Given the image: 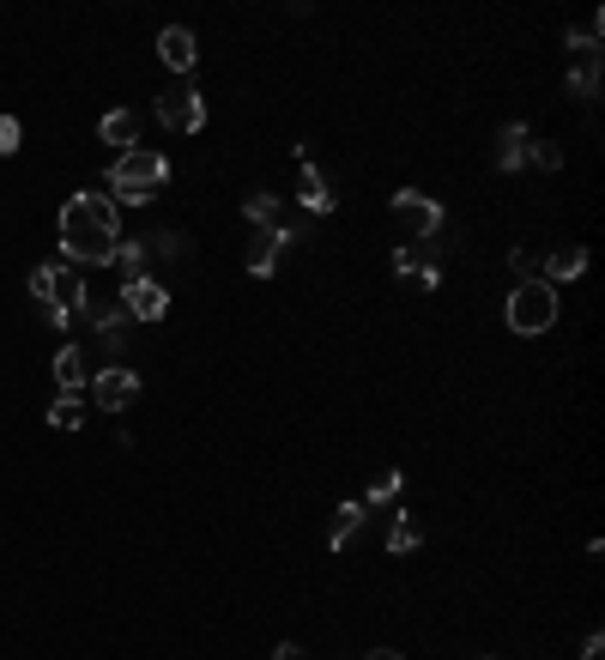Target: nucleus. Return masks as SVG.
Masks as SVG:
<instances>
[{"label":"nucleus","instance_id":"nucleus-1","mask_svg":"<svg viewBox=\"0 0 605 660\" xmlns=\"http://www.w3.org/2000/svg\"><path fill=\"white\" fill-rule=\"evenodd\" d=\"M61 249L73 267H109L121 249V225H116V200L109 195H73L61 206Z\"/></svg>","mask_w":605,"mask_h":660},{"label":"nucleus","instance_id":"nucleus-2","mask_svg":"<svg viewBox=\"0 0 605 660\" xmlns=\"http://www.w3.org/2000/svg\"><path fill=\"white\" fill-rule=\"evenodd\" d=\"M163 183H170V158L151 152V146H133V152H121L109 164V200H121V206H151Z\"/></svg>","mask_w":605,"mask_h":660},{"label":"nucleus","instance_id":"nucleus-3","mask_svg":"<svg viewBox=\"0 0 605 660\" xmlns=\"http://www.w3.org/2000/svg\"><path fill=\"white\" fill-rule=\"evenodd\" d=\"M508 327H515L520 339H539L545 327L557 322V292L545 279H515V292H508Z\"/></svg>","mask_w":605,"mask_h":660},{"label":"nucleus","instance_id":"nucleus-4","mask_svg":"<svg viewBox=\"0 0 605 660\" xmlns=\"http://www.w3.org/2000/svg\"><path fill=\"white\" fill-rule=\"evenodd\" d=\"M158 121L170 134H200L206 128V98L195 91V79H170L158 91Z\"/></svg>","mask_w":605,"mask_h":660},{"label":"nucleus","instance_id":"nucleus-5","mask_svg":"<svg viewBox=\"0 0 605 660\" xmlns=\"http://www.w3.org/2000/svg\"><path fill=\"white\" fill-rule=\"evenodd\" d=\"M91 401H98L103 412H128L133 401H140V370H128V364L91 370Z\"/></svg>","mask_w":605,"mask_h":660},{"label":"nucleus","instance_id":"nucleus-6","mask_svg":"<svg viewBox=\"0 0 605 660\" xmlns=\"http://www.w3.org/2000/svg\"><path fill=\"white\" fill-rule=\"evenodd\" d=\"M443 237H430V243H406V249H394V273L400 279H411V285H424V292H436L443 285Z\"/></svg>","mask_w":605,"mask_h":660},{"label":"nucleus","instance_id":"nucleus-7","mask_svg":"<svg viewBox=\"0 0 605 660\" xmlns=\"http://www.w3.org/2000/svg\"><path fill=\"white\" fill-rule=\"evenodd\" d=\"M394 218H400L418 243L443 237V206H436L430 195H418V188H400V195H394Z\"/></svg>","mask_w":605,"mask_h":660},{"label":"nucleus","instance_id":"nucleus-8","mask_svg":"<svg viewBox=\"0 0 605 660\" xmlns=\"http://www.w3.org/2000/svg\"><path fill=\"white\" fill-rule=\"evenodd\" d=\"M121 304H128L133 322H163V309H170V292H163V279L140 273V279H121Z\"/></svg>","mask_w":605,"mask_h":660},{"label":"nucleus","instance_id":"nucleus-9","mask_svg":"<svg viewBox=\"0 0 605 660\" xmlns=\"http://www.w3.org/2000/svg\"><path fill=\"white\" fill-rule=\"evenodd\" d=\"M158 61L170 67L176 79H188V73H195V61H200L195 31H188V24H163V31H158Z\"/></svg>","mask_w":605,"mask_h":660},{"label":"nucleus","instance_id":"nucleus-10","mask_svg":"<svg viewBox=\"0 0 605 660\" xmlns=\"http://www.w3.org/2000/svg\"><path fill=\"white\" fill-rule=\"evenodd\" d=\"M285 243H291V230H255L249 237V273L255 279H272V273H279V255H285Z\"/></svg>","mask_w":605,"mask_h":660},{"label":"nucleus","instance_id":"nucleus-11","mask_svg":"<svg viewBox=\"0 0 605 660\" xmlns=\"http://www.w3.org/2000/svg\"><path fill=\"white\" fill-rule=\"evenodd\" d=\"M539 273H545V285H552V292H557V285H575V279L587 273V249H582V243H569V249H552V255L539 260Z\"/></svg>","mask_w":605,"mask_h":660},{"label":"nucleus","instance_id":"nucleus-12","mask_svg":"<svg viewBox=\"0 0 605 660\" xmlns=\"http://www.w3.org/2000/svg\"><path fill=\"white\" fill-rule=\"evenodd\" d=\"M297 200L309 206L315 218H321V213H334V183H327V176L315 170V164H297Z\"/></svg>","mask_w":605,"mask_h":660},{"label":"nucleus","instance_id":"nucleus-13","mask_svg":"<svg viewBox=\"0 0 605 660\" xmlns=\"http://www.w3.org/2000/svg\"><path fill=\"white\" fill-rule=\"evenodd\" d=\"M98 134L116 146V152H133V146H140V116H133V109H109Z\"/></svg>","mask_w":605,"mask_h":660},{"label":"nucleus","instance_id":"nucleus-14","mask_svg":"<svg viewBox=\"0 0 605 660\" xmlns=\"http://www.w3.org/2000/svg\"><path fill=\"white\" fill-rule=\"evenodd\" d=\"M364 515H369L364 503H339L334 515H327V545H334V552H346V545H351V533L364 528Z\"/></svg>","mask_w":605,"mask_h":660},{"label":"nucleus","instance_id":"nucleus-15","mask_svg":"<svg viewBox=\"0 0 605 660\" xmlns=\"http://www.w3.org/2000/svg\"><path fill=\"white\" fill-rule=\"evenodd\" d=\"M527 146H533V134L520 128V121H508V128L497 134V164L503 170H527Z\"/></svg>","mask_w":605,"mask_h":660},{"label":"nucleus","instance_id":"nucleus-16","mask_svg":"<svg viewBox=\"0 0 605 660\" xmlns=\"http://www.w3.org/2000/svg\"><path fill=\"white\" fill-rule=\"evenodd\" d=\"M86 376H91V370H86V352H79V346L54 352V382H61V394H79V388H86Z\"/></svg>","mask_w":605,"mask_h":660},{"label":"nucleus","instance_id":"nucleus-17","mask_svg":"<svg viewBox=\"0 0 605 660\" xmlns=\"http://www.w3.org/2000/svg\"><path fill=\"white\" fill-rule=\"evenodd\" d=\"M563 86H569L582 104H594V98H599V49H594V55H582V61L569 67V79H563Z\"/></svg>","mask_w":605,"mask_h":660},{"label":"nucleus","instance_id":"nucleus-18","mask_svg":"<svg viewBox=\"0 0 605 660\" xmlns=\"http://www.w3.org/2000/svg\"><path fill=\"white\" fill-rule=\"evenodd\" d=\"M242 213H249L255 230H291V225H285V206L272 195H249V200H242Z\"/></svg>","mask_w":605,"mask_h":660},{"label":"nucleus","instance_id":"nucleus-19","mask_svg":"<svg viewBox=\"0 0 605 660\" xmlns=\"http://www.w3.org/2000/svg\"><path fill=\"white\" fill-rule=\"evenodd\" d=\"M394 498H400V466H381V473L369 479V491H364V509H388Z\"/></svg>","mask_w":605,"mask_h":660},{"label":"nucleus","instance_id":"nucleus-20","mask_svg":"<svg viewBox=\"0 0 605 660\" xmlns=\"http://www.w3.org/2000/svg\"><path fill=\"white\" fill-rule=\"evenodd\" d=\"M49 424L54 431H79V424H86V401H79V394H61V401L49 406Z\"/></svg>","mask_w":605,"mask_h":660},{"label":"nucleus","instance_id":"nucleus-21","mask_svg":"<svg viewBox=\"0 0 605 660\" xmlns=\"http://www.w3.org/2000/svg\"><path fill=\"white\" fill-rule=\"evenodd\" d=\"M599 24H605L599 12H587L582 24H569V31H563V43H569V49H582V55H594V49H599Z\"/></svg>","mask_w":605,"mask_h":660},{"label":"nucleus","instance_id":"nucleus-22","mask_svg":"<svg viewBox=\"0 0 605 660\" xmlns=\"http://www.w3.org/2000/svg\"><path fill=\"white\" fill-rule=\"evenodd\" d=\"M116 267L128 273V279H140V273H146V243H140V237L121 243V249H116Z\"/></svg>","mask_w":605,"mask_h":660},{"label":"nucleus","instance_id":"nucleus-23","mask_svg":"<svg viewBox=\"0 0 605 660\" xmlns=\"http://www.w3.org/2000/svg\"><path fill=\"white\" fill-rule=\"evenodd\" d=\"M418 545V521L411 515H394V533H388V552H411Z\"/></svg>","mask_w":605,"mask_h":660},{"label":"nucleus","instance_id":"nucleus-24","mask_svg":"<svg viewBox=\"0 0 605 660\" xmlns=\"http://www.w3.org/2000/svg\"><path fill=\"white\" fill-rule=\"evenodd\" d=\"M527 164H533V170H557V164H563V146L533 140V146H527Z\"/></svg>","mask_w":605,"mask_h":660},{"label":"nucleus","instance_id":"nucleus-25","mask_svg":"<svg viewBox=\"0 0 605 660\" xmlns=\"http://www.w3.org/2000/svg\"><path fill=\"white\" fill-rule=\"evenodd\" d=\"M188 249V243L182 237H176V230H158V237H151L146 243V255H163V260H176V255H182Z\"/></svg>","mask_w":605,"mask_h":660},{"label":"nucleus","instance_id":"nucleus-26","mask_svg":"<svg viewBox=\"0 0 605 660\" xmlns=\"http://www.w3.org/2000/svg\"><path fill=\"white\" fill-rule=\"evenodd\" d=\"M508 267H515L520 279H539V255H527V249H508Z\"/></svg>","mask_w":605,"mask_h":660},{"label":"nucleus","instance_id":"nucleus-27","mask_svg":"<svg viewBox=\"0 0 605 660\" xmlns=\"http://www.w3.org/2000/svg\"><path fill=\"white\" fill-rule=\"evenodd\" d=\"M12 152H19V121L0 116V158H12Z\"/></svg>","mask_w":605,"mask_h":660},{"label":"nucleus","instance_id":"nucleus-28","mask_svg":"<svg viewBox=\"0 0 605 660\" xmlns=\"http://www.w3.org/2000/svg\"><path fill=\"white\" fill-rule=\"evenodd\" d=\"M272 660H309V649H302V642H279V649H272Z\"/></svg>","mask_w":605,"mask_h":660},{"label":"nucleus","instance_id":"nucleus-29","mask_svg":"<svg viewBox=\"0 0 605 660\" xmlns=\"http://www.w3.org/2000/svg\"><path fill=\"white\" fill-rule=\"evenodd\" d=\"M582 660H605V637H599V630H594V637L582 642Z\"/></svg>","mask_w":605,"mask_h":660},{"label":"nucleus","instance_id":"nucleus-30","mask_svg":"<svg viewBox=\"0 0 605 660\" xmlns=\"http://www.w3.org/2000/svg\"><path fill=\"white\" fill-rule=\"evenodd\" d=\"M364 660H406V654H394V649H376V654H364Z\"/></svg>","mask_w":605,"mask_h":660}]
</instances>
